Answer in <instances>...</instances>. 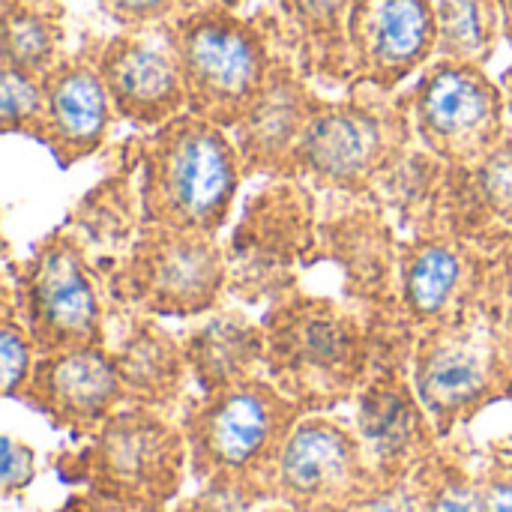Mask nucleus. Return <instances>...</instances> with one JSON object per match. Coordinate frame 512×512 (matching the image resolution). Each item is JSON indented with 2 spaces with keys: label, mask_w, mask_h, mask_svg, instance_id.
Returning <instances> with one entry per match:
<instances>
[{
  "label": "nucleus",
  "mask_w": 512,
  "mask_h": 512,
  "mask_svg": "<svg viewBox=\"0 0 512 512\" xmlns=\"http://www.w3.org/2000/svg\"><path fill=\"white\" fill-rule=\"evenodd\" d=\"M138 171L144 219L177 231L222 234L231 222L243 162L228 129L186 111L123 144Z\"/></svg>",
  "instance_id": "nucleus-1"
},
{
  "label": "nucleus",
  "mask_w": 512,
  "mask_h": 512,
  "mask_svg": "<svg viewBox=\"0 0 512 512\" xmlns=\"http://www.w3.org/2000/svg\"><path fill=\"white\" fill-rule=\"evenodd\" d=\"M267 336L264 375L303 408L333 414L351 405L372 375L366 321L342 297L291 291L261 315Z\"/></svg>",
  "instance_id": "nucleus-2"
},
{
  "label": "nucleus",
  "mask_w": 512,
  "mask_h": 512,
  "mask_svg": "<svg viewBox=\"0 0 512 512\" xmlns=\"http://www.w3.org/2000/svg\"><path fill=\"white\" fill-rule=\"evenodd\" d=\"M168 27L189 111L231 132L285 51L273 9L246 15L231 0H183Z\"/></svg>",
  "instance_id": "nucleus-3"
},
{
  "label": "nucleus",
  "mask_w": 512,
  "mask_h": 512,
  "mask_svg": "<svg viewBox=\"0 0 512 512\" xmlns=\"http://www.w3.org/2000/svg\"><path fill=\"white\" fill-rule=\"evenodd\" d=\"M414 144L405 87L387 93L351 84L342 96L324 99L309 120L288 180H303L321 198H369Z\"/></svg>",
  "instance_id": "nucleus-4"
},
{
  "label": "nucleus",
  "mask_w": 512,
  "mask_h": 512,
  "mask_svg": "<svg viewBox=\"0 0 512 512\" xmlns=\"http://www.w3.org/2000/svg\"><path fill=\"white\" fill-rule=\"evenodd\" d=\"M3 267L12 276L15 306L39 357L108 345L105 276L66 222L39 237L18 264L6 249Z\"/></svg>",
  "instance_id": "nucleus-5"
},
{
  "label": "nucleus",
  "mask_w": 512,
  "mask_h": 512,
  "mask_svg": "<svg viewBox=\"0 0 512 512\" xmlns=\"http://www.w3.org/2000/svg\"><path fill=\"white\" fill-rule=\"evenodd\" d=\"M69 483L141 512H171L189 477V447L177 417L123 405L60 465Z\"/></svg>",
  "instance_id": "nucleus-6"
},
{
  "label": "nucleus",
  "mask_w": 512,
  "mask_h": 512,
  "mask_svg": "<svg viewBox=\"0 0 512 512\" xmlns=\"http://www.w3.org/2000/svg\"><path fill=\"white\" fill-rule=\"evenodd\" d=\"M300 420L303 408L267 375L216 393H192L177 414L189 447L192 483L216 474H243L276 489L282 447Z\"/></svg>",
  "instance_id": "nucleus-7"
},
{
  "label": "nucleus",
  "mask_w": 512,
  "mask_h": 512,
  "mask_svg": "<svg viewBox=\"0 0 512 512\" xmlns=\"http://www.w3.org/2000/svg\"><path fill=\"white\" fill-rule=\"evenodd\" d=\"M321 195L303 180H264L240 207L225 243L228 297L267 309L300 288L318 246Z\"/></svg>",
  "instance_id": "nucleus-8"
},
{
  "label": "nucleus",
  "mask_w": 512,
  "mask_h": 512,
  "mask_svg": "<svg viewBox=\"0 0 512 512\" xmlns=\"http://www.w3.org/2000/svg\"><path fill=\"white\" fill-rule=\"evenodd\" d=\"M102 276L111 312L192 321L219 309L228 297V261L219 234L150 222Z\"/></svg>",
  "instance_id": "nucleus-9"
},
{
  "label": "nucleus",
  "mask_w": 512,
  "mask_h": 512,
  "mask_svg": "<svg viewBox=\"0 0 512 512\" xmlns=\"http://www.w3.org/2000/svg\"><path fill=\"white\" fill-rule=\"evenodd\" d=\"M411 381L444 441L471 426L486 408L507 402V369L483 306L420 333Z\"/></svg>",
  "instance_id": "nucleus-10"
},
{
  "label": "nucleus",
  "mask_w": 512,
  "mask_h": 512,
  "mask_svg": "<svg viewBox=\"0 0 512 512\" xmlns=\"http://www.w3.org/2000/svg\"><path fill=\"white\" fill-rule=\"evenodd\" d=\"M405 99L417 141L447 165H477L510 129L501 81L486 66L435 57Z\"/></svg>",
  "instance_id": "nucleus-11"
},
{
  "label": "nucleus",
  "mask_w": 512,
  "mask_h": 512,
  "mask_svg": "<svg viewBox=\"0 0 512 512\" xmlns=\"http://www.w3.org/2000/svg\"><path fill=\"white\" fill-rule=\"evenodd\" d=\"M381 486L354 423L336 414H303L276 465V504L294 512H357Z\"/></svg>",
  "instance_id": "nucleus-12"
},
{
  "label": "nucleus",
  "mask_w": 512,
  "mask_h": 512,
  "mask_svg": "<svg viewBox=\"0 0 512 512\" xmlns=\"http://www.w3.org/2000/svg\"><path fill=\"white\" fill-rule=\"evenodd\" d=\"M402 234L369 198H321L318 246L309 270L333 264L342 300L360 315L399 300Z\"/></svg>",
  "instance_id": "nucleus-13"
},
{
  "label": "nucleus",
  "mask_w": 512,
  "mask_h": 512,
  "mask_svg": "<svg viewBox=\"0 0 512 512\" xmlns=\"http://www.w3.org/2000/svg\"><path fill=\"white\" fill-rule=\"evenodd\" d=\"M96 66L108 87L117 120L138 132L159 129L189 111L168 21L99 39Z\"/></svg>",
  "instance_id": "nucleus-14"
},
{
  "label": "nucleus",
  "mask_w": 512,
  "mask_h": 512,
  "mask_svg": "<svg viewBox=\"0 0 512 512\" xmlns=\"http://www.w3.org/2000/svg\"><path fill=\"white\" fill-rule=\"evenodd\" d=\"M492 255L450 234L402 240L399 306L414 330L426 333L477 309L489 282Z\"/></svg>",
  "instance_id": "nucleus-15"
},
{
  "label": "nucleus",
  "mask_w": 512,
  "mask_h": 512,
  "mask_svg": "<svg viewBox=\"0 0 512 512\" xmlns=\"http://www.w3.org/2000/svg\"><path fill=\"white\" fill-rule=\"evenodd\" d=\"M15 402L72 441H87L126 405V393L108 345H93L39 357Z\"/></svg>",
  "instance_id": "nucleus-16"
},
{
  "label": "nucleus",
  "mask_w": 512,
  "mask_h": 512,
  "mask_svg": "<svg viewBox=\"0 0 512 512\" xmlns=\"http://www.w3.org/2000/svg\"><path fill=\"white\" fill-rule=\"evenodd\" d=\"M351 405V423L381 483L414 477L444 444L405 369H372Z\"/></svg>",
  "instance_id": "nucleus-17"
},
{
  "label": "nucleus",
  "mask_w": 512,
  "mask_h": 512,
  "mask_svg": "<svg viewBox=\"0 0 512 512\" xmlns=\"http://www.w3.org/2000/svg\"><path fill=\"white\" fill-rule=\"evenodd\" d=\"M354 84H372L387 93L417 78L438 48V21L432 0H357L351 27Z\"/></svg>",
  "instance_id": "nucleus-18"
},
{
  "label": "nucleus",
  "mask_w": 512,
  "mask_h": 512,
  "mask_svg": "<svg viewBox=\"0 0 512 512\" xmlns=\"http://www.w3.org/2000/svg\"><path fill=\"white\" fill-rule=\"evenodd\" d=\"M327 96L300 72L294 57L282 51L267 84L231 129L246 180H279L291 174V156Z\"/></svg>",
  "instance_id": "nucleus-19"
},
{
  "label": "nucleus",
  "mask_w": 512,
  "mask_h": 512,
  "mask_svg": "<svg viewBox=\"0 0 512 512\" xmlns=\"http://www.w3.org/2000/svg\"><path fill=\"white\" fill-rule=\"evenodd\" d=\"M45 132L42 147L60 171L96 156L117 120L108 87L96 66V42L69 51L51 72L42 75Z\"/></svg>",
  "instance_id": "nucleus-20"
},
{
  "label": "nucleus",
  "mask_w": 512,
  "mask_h": 512,
  "mask_svg": "<svg viewBox=\"0 0 512 512\" xmlns=\"http://www.w3.org/2000/svg\"><path fill=\"white\" fill-rule=\"evenodd\" d=\"M120 321V333H108V351L114 357L126 405L153 408L177 417L192 396V375L183 354V342L162 318L138 312H111Z\"/></svg>",
  "instance_id": "nucleus-21"
},
{
  "label": "nucleus",
  "mask_w": 512,
  "mask_h": 512,
  "mask_svg": "<svg viewBox=\"0 0 512 512\" xmlns=\"http://www.w3.org/2000/svg\"><path fill=\"white\" fill-rule=\"evenodd\" d=\"M195 393H216L264 375L267 336L243 306H219L192 318L180 333Z\"/></svg>",
  "instance_id": "nucleus-22"
},
{
  "label": "nucleus",
  "mask_w": 512,
  "mask_h": 512,
  "mask_svg": "<svg viewBox=\"0 0 512 512\" xmlns=\"http://www.w3.org/2000/svg\"><path fill=\"white\" fill-rule=\"evenodd\" d=\"M357 0H270L285 51L300 72L321 87L354 84L348 27Z\"/></svg>",
  "instance_id": "nucleus-23"
},
{
  "label": "nucleus",
  "mask_w": 512,
  "mask_h": 512,
  "mask_svg": "<svg viewBox=\"0 0 512 512\" xmlns=\"http://www.w3.org/2000/svg\"><path fill=\"white\" fill-rule=\"evenodd\" d=\"M126 159V156H123ZM138 171L126 159L117 171L93 183L66 213V225L93 252L99 270L123 258L144 228Z\"/></svg>",
  "instance_id": "nucleus-24"
},
{
  "label": "nucleus",
  "mask_w": 512,
  "mask_h": 512,
  "mask_svg": "<svg viewBox=\"0 0 512 512\" xmlns=\"http://www.w3.org/2000/svg\"><path fill=\"white\" fill-rule=\"evenodd\" d=\"M444 177H447V162L417 141L405 153V159L375 186L369 201H375L390 216L402 240L426 237L435 234Z\"/></svg>",
  "instance_id": "nucleus-25"
},
{
  "label": "nucleus",
  "mask_w": 512,
  "mask_h": 512,
  "mask_svg": "<svg viewBox=\"0 0 512 512\" xmlns=\"http://www.w3.org/2000/svg\"><path fill=\"white\" fill-rule=\"evenodd\" d=\"M0 63L42 78L66 54L63 0H0Z\"/></svg>",
  "instance_id": "nucleus-26"
},
{
  "label": "nucleus",
  "mask_w": 512,
  "mask_h": 512,
  "mask_svg": "<svg viewBox=\"0 0 512 512\" xmlns=\"http://www.w3.org/2000/svg\"><path fill=\"white\" fill-rule=\"evenodd\" d=\"M438 21L435 57L489 66L504 39L501 0H432Z\"/></svg>",
  "instance_id": "nucleus-27"
},
{
  "label": "nucleus",
  "mask_w": 512,
  "mask_h": 512,
  "mask_svg": "<svg viewBox=\"0 0 512 512\" xmlns=\"http://www.w3.org/2000/svg\"><path fill=\"white\" fill-rule=\"evenodd\" d=\"M423 512H486L477 462L459 435L447 438L438 453L417 471Z\"/></svg>",
  "instance_id": "nucleus-28"
},
{
  "label": "nucleus",
  "mask_w": 512,
  "mask_h": 512,
  "mask_svg": "<svg viewBox=\"0 0 512 512\" xmlns=\"http://www.w3.org/2000/svg\"><path fill=\"white\" fill-rule=\"evenodd\" d=\"M36 360H39V351L18 315L12 276L3 267V282H0V375H3L0 390H3V399H15L21 393Z\"/></svg>",
  "instance_id": "nucleus-29"
},
{
  "label": "nucleus",
  "mask_w": 512,
  "mask_h": 512,
  "mask_svg": "<svg viewBox=\"0 0 512 512\" xmlns=\"http://www.w3.org/2000/svg\"><path fill=\"white\" fill-rule=\"evenodd\" d=\"M0 132L24 135L42 144L45 132V90L42 78L0 63Z\"/></svg>",
  "instance_id": "nucleus-30"
},
{
  "label": "nucleus",
  "mask_w": 512,
  "mask_h": 512,
  "mask_svg": "<svg viewBox=\"0 0 512 512\" xmlns=\"http://www.w3.org/2000/svg\"><path fill=\"white\" fill-rule=\"evenodd\" d=\"M276 504V489L243 474H216L195 483L189 498H180L171 512H261Z\"/></svg>",
  "instance_id": "nucleus-31"
},
{
  "label": "nucleus",
  "mask_w": 512,
  "mask_h": 512,
  "mask_svg": "<svg viewBox=\"0 0 512 512\" xmlns=\"http://www.w3.org/2000/svg\"><path fill=\"white\" fill-rule=\"evenodd\" d=\"M471 177L492 222L512 234V126L477 165H471Z\"/></svg>",
  "instance_id": "nucleus-32"
},
{
  "label": "nucleus",
  "mask_w": 512,
  "mask_h": 512,
  "mask_svg": "<svg viewBox=\"0 0 512 512\" xmlns=\"http://www.w3.org/2000/svg\"><path fill=\"white\" fill-rule=\"evenodd\" d=\"M480 306L507 369V402L512 405V243L492 255L489 282Z\"/></svg>",
  "instance_id": "nucleus-33"
},
{
  "label": "nucleus",
  "mask_w": 512,
  "mask_h": 512,
  "mask_svg": "<svg viewBox=\"0 0 512 512\" xmlns=\"http://www.w3.org/2000/svg\"><path fill=\"white\" fill-rule=\"evenodd\" d=\"M486 512H512V435L492 441L477 462Z\"/></svg>",
  "instance_id": "nucleus-34"
},
{
  "label": "nucleus",
  "mask_w": 512,
  "mask_h": 512,
  "mask_svg": "<svg viewBox=\"0 0 512 512\" xmlns=\"http://www.w3.org/2000/svg\"><path fill=\"white\" fill-rule=\"evenodd\" d=\"M183 0H96L105 18H111L120 30H138V27H153L180 9Z\"/></svg>",
  "instance_id": "nucleus-35"
},
{
  "label": "nucleus",
  "mask_w": 512,
  "mask_h": 512,
  "mask_svg": "<svg viewBox=\"0 0 512 512\" xmlns=\"http://www.w3.org/2000/svg\"><path fill=\"white\" fill-rule=\"evenodd\" d=\"M36 480V453L30 444L3 435V471H0V498H21Z\"/></svg>",
  "instance_id": "nucleus-36"
},
{
  "label": "nucleus",
  "mask_w": 512,
  "mask_h": 512,
  "mask_svg": "<svg viewBox=\"0 0 512 512\" xmlns=\"http://www.w3.org/2000/svg\"><path fill=\"white\" fill-rule=\"evenodd\" d=\"M357 512H423V492L417 474L399 483H384Z\"/></svg>",
  "instance_id": "nucleus-37"
},
{
  "label": "nucleus",
  "mask_w": 512,
  "mask_h": 512,
  "mask_svg": "<svg viewBox=\"0 0 512 512\" xmlns=\"http://www.w3.org/2000/svg\"><path fill=\"white\" fill-rule=\"evenodd\" d=\"M57 512H141V510H135V507H129V504H117V501L99 498V495H93V492L81 489V492L69 495V498H66V504H63Z\"/></svg>",
  "instance_id": "nucleus-38"
},
{
  "label": "nucleus",
  "mask_w": 512,
  "mask_h": 512,
  "mask_svg": "<svg viewBox=\"0 0 512 512\" xmlns=\"http://www.w3.org/2000/svg\"><path fill=\"white\" fill-rule=\"evenodd\" d=\"M501 81V90H504V102H507V117H510L512 126V63L504 69V75L498 78Z\"/></svg>",
  "instance_id": "nucleus-39"
},
{
  "label": "nucleus",
  "mask_w": 512,
  "mask_h": 512,
  "mask_svg": "<svg viewBox=\"0 0 512 512\" xmlns=\"http://www.w3.org/2000/svg\"><path fill=\"white\" fill-rule=\"evenodd\" d=\"M501 12H504V42L512 48V0H501Z\"/></svg>",
  "instance_id": "nucleus-40"
},
{
  "label": "nucleus",
  "mask_w": 512,
  "mask_h": 512,
  "mask_svg": "<svg viewBox=\"0 0 512 512\" xmlns=\"http://www.w3.org/2000/svg\"><path fill=\"white\" fill-rule=\"evenodd\" d=\"M261 512H294L291 507H285V504H270V507H264Z\"/></svg>",
  "instance_id": "nucleus-41"
}]
</instances>
